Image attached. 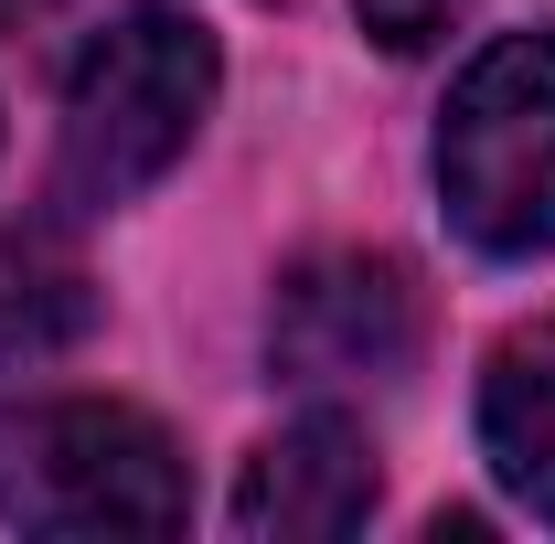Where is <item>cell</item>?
<instances>
[{"label": "cell", "instance_id": "8", "mask_svg": "<svg viewBox=\"0 0 555 544\" xmlns=\"http://www.w3.org/2000/svg\"><path fill=\"white\" fill-rule=\"evenodd\" d=\"M352 22H363L385 54H427V43L460 22V0H352Z\"/></svg>", "mask_w": 555, "mask_h": 544}, {"label": "cell", "instance_id": "2", "mask_svg": "<svg viewBox=\"0 0 555 544\" xmlns=\"http://www.w3.org/2000/svg\"><path fill=\"white\" fill-rule=\"evenodd\" d=\"M214 33L171 0H139L118 11L86 54H75V86H65V193L75 204H139L214 107Z\"/></svg>", "mask_w": 555, "mask_h": 544}, {"label": "cell", "instance_id": "5", "mask_svg": "<svg viewBox=\"0 0 555 544\" xmlns=\"http://www.w3.org/2000/svg\"><path fill=\"white\" fill-rule=\"evenodd\" d=\"M374 491H385L374 438L321 406V416H299V427H278L268 449L246 459V480H235V534L246 544H343V534L374 523Z\"/></svg>", "mask_w": 555, "mask_h": 544}, {"label": "cell", "instance_id": "7", "mask_svg": "<svg viewBox=\"0 0 555 544\" xmlns=\"http://www.w3.org/2000/svg\"><path fill=\"white\" fill-rule=\"evenodd\" d=\"M96 321V288L54 235H0V374L11 363H54Z\"/></svg>", "mask_w": 555, "mask_h": 544}, {"label": "cell", "instance_id": "3", "mask_svg": "<svg viewBox=\"0 0 555 544\" xmlns=\"http://www.w3.org/2000/svg\"><path fill=\"white\" fill-rule=\"evenodd\" d=\"M438 204L481 257L555 246V33H502L438 107Z\"/></svg>", "mask_w": 555, "mask_h": 544}, {"label": "cell", "instance_id": "1", "mask_svg": "<svg viewBox=\"0 0 555 544\" xmlns=\"http://www.w3.org/2000/svg\"><path fill=\"white\" fill-rule=\"evenodd\" d=\"M0 523L22 534H182L193 480L171 427L107 396L0 406Z\"/></svg>", "mask_w": 555, "mask_h": 544}, {"label": "cell", "instance_id": "6", "mask_svg": "<svg viewBox=\"0 0 555 544\" xmlns=\"http://www.w3.org/2000/svg\"><path fill=\"white\" fill-rule=\"evenodd\" d=\"M481 449H491V480L555 523V321H524V332L491 341L481 363Z\"/></svg>", "mask_w": 555, "mask_h": 544}, {"label": "cell", "instance_id": "9", "mask_svg": "<svg viewBox=\"0 0 555 544\" xmlns=\"http://www.w3.org/2000/svg\"><path fill=\"white\" fill-rule=\"evenodd\" d=\"M43 11H54V0H0V33H33Z\"/></svg>", "mask_w": 555, "mask_h": 544}, {"label": "cell", "instance_id": "4", "mask_svg": "<svg viewBox=\"0 0 555 544\" xmlns=\"http://www.w3.org/2000/svg\"><path fill=\"white\" fill-rule=\"evenodd\" d=\"M416 363V277L396 257H310L278 277L268 374L299 396H363Z\"/></svg>", "mask_w": 555, "mask_h": 544}]
</instances>
